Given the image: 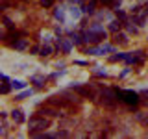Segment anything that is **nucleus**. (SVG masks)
<instances>
[{
    "instance_id": "nucleus-1",
    "label": "nucleus",
    "mask_w": 148,
    "mask_h": 139,
    "mask_svg": "<svg viewBox=\"0 0 148 139\" xmlns=\"http://www.w3.org/2000/svg\"><path fill=\"white\" fill-rule=\"evenodd\" d=\"M48 119L46 117H39V115H34L30 120H28V130H30V136H35V133H41L48 128Z\"/></svg>"
},
{
    "instance_id": "nucleus-2",
    "label": "nucleus",
    "mask_w": 148,
    "mask_h": 139,
    "mask_svg": "<svg viewBox=\"0 0 148 139\" xmlns=\"http://www.w3.org/2000/svg\"><path fill=\"white\" fill-rule=\"evenodd\" d=\"M117 91V100L120 102H126L128 106H137L139 102H141V98H139V93L132 91V89H115Z\"/></svg>"
},
{
    "instance_id": "nucleus-3",
    "label": "nucleus",
    "mask_w": 148,
    "mask_h": 139,
    "mask_svg": "<svg viewBox=\"0 0 148 139\" xmlns=\"http://www.w3.org/2000/svg\"><path fill=\"white\" fill-rule=\"evenodd\" d=\"M83 39H85L87 43H91V45H98L100 41L106 39V32H104V34H100V32H92V30L87 28V30L83 32Z\"/></svg>"
},
{
    "instance_id": "nucleus-4",
    "label": "nucleus",
    "mask_w": 148,
    "mask_h": 139,
    "mask_svg": "<svg viewBox=\"0 0 148 139\" xmlns=\"http://www.w3.org/2000/svg\"><path fill=\"white\" fill-rule=\"evenodd\" d=\"M72 89L76 91L78 95L85 96V98H91V100H92V98H95V96H96V95H95V91H92L89 85H72Z\"/></svg>"
},
{
    "instance_id": "nucleus-5",
    "label": "nucleus",
    "mask_w": 148,
    "mask_h": 139,
    "mask_svg": "<svg viewBox=\"0 0 148 139\" xmlns=\"http://www.w3.org/2000/svg\"><path fill=\"white\" fill-rule=\"evenodd\" d=\"M71 48H72V39H67V37H59V39H58V50L69 54Z\"/></svg>"
},
{
    "instance_id": "nucleus-6",
    "label": "nucleus",
    "mask_w": 148,
    "mask_h": 139,
    "mask_svg": "<svg viewBox=\"0 0 148 139\" xmlns=\"http://www.w3.org/2000/svg\"><path fill=\"white\" fill-rule=\"evenodd\" d=\"M37 113H43V115H48V117H59V109L58 108H52V106H43Z\"/></svg>"
},
{
    "instance_id": "nucleus-7",
    "label": "nucleus",
    "mask_w": 148,
    "mask_h": 139,
    "mask_svg": "<svg viewBox=\"0 0 148 139\" xmlns=\"http://www.w3.org/2000/svg\"><path fill=\"white\" fill-rule=\"evenodd\" d=\"M113 43H115V45H120V46L128 45V35H126V34H122V32H115V35H113Z\"/></svg>"
},
{
    "instance_id": "nucleus-8",
    "label": "nucleus",
    "mask_w": 148,
    "mask_h": 139,
    "mask_svg": "<svg viewBox=\"0 0 148 139\" xmlns=\"http://www.w3.org/2000/svg\"><path fill=\"white\" fill-rule=\"evenodd\" d=\"M9 46H13L15 50H24L28 46V39H22V37H18V39H15L13 43H9Z\"/></svg>"
},
{
    "instance_id": "nucleus-9",
    "label": "nucleus",
    "mask_w": 148,
    "mask_h": 139,
    "mask_svg": "<svg viewBox=\"0 0 148 139\" xmlns=\"http://www.w3.org/2000/svg\"><path fill=\"white\" fill-rule=\"evenodd\" d=\"M95 8H96V0H89V4H83V6H82V13L95 15Z\"/></svg>"
},
{
    "instance_id": "nucleus-10",
    "label": "nucleus",
    "mask_w": 148,
    "mask_h": 139,
    "mask_svg": "<svg viewBox=\"0 0 148 139\" xmlns=\"http://www.w3.org/2000/svg\"><path fill=\"white\" fill-rule=\"evenodd\" d=\"M11 119L15 120L17 124L24 122V113H22V109H13V111H11Z\"/></svg>"
},
{
    "instance_id": "nucleus-11",
    "label": "nucleus",
    "mask_w": 148,
    "mask_h": 139,
    "mask_svg": "<svg viewBox=\"0 0 148 139\" xmlns=\"http://www.w3.org/2000/svg\"><path fill=\"white\" fill-rule=\"evenodd\" d=\"M124 26V22L120 21V19H115V21H111L109 22V30L111 32H120V28Z\"/></svg>"
},
{
    "instance_id": "nucleus-12",
    "label": "nucleus",
    "mask_w": 148,
    "mask_h": 139,
    "mask_svg": "<svg viewBox=\"0 0 148 139\" xmlns=\"http://www.w3.org/2000/svg\"><path fill=\"white\" fill-rule=\"evenodd\" d=\"M104 6H108V8H111V9H119V6H120V2L122 0H100Z\"/></svg>"
},
{
    "instance_id": "nucleus-13",
    "label": "nucleus",
    "mask_w": 148,
    "mask_h": 139,
    "mask_svg": "<svg viewBox=\"0 0 148 139\" xmlns=\"http://www.w3.org/2000/svg\"><path fill=\"white\" fill-rule=\"evenodd\" d=\"M54 17L63 24V22H65V11H63V8H56L54 9Z\"/></svg>"
},
{
    "instance_id": "nucleus-14",
    "label": "nucleus",
    "mask_w": 148,
    "mask_h": 139,
    "mask_svg": "<svg viewBox=\"0 0 148 139\" xmlns=\"http://www.w3.org/2000/svg\"><path fill=\"white\" fill-rule=\"evenodd\" d=\"M30 82L35 83V87H43V83L46 82V78H45V76H32Z\"/></svg>"
},
{
    "instance_id": "nucleus-15",
    "label": "nucleus",
    "mask_w": 148,
    "mask_h": 139,
    "mask_svg": "<svg viewBox=\"0 0 148 139\" xmlns=\"http://www.w3.org/2000/svg\"><path fill=\"white\" fill-rule=\"evenodd\" d=\"M13 87H11V82H4V83H0V95H8L9 91H11Z\"/></svg>"
},
{
    "instance_id": "nucleus-16",
    "label": "nucleus",
    "mask_w": 148,
    "mask_h": 139,
    "mask_svg": "<svg viewBox=\"0 0 148 139\" xmlns=\"http://www.w3.org/2000/svg\"><path fill=\"white\" fill-rule=\"evenodd\" d=\"M50 54H52V46L50 45H45V46L39 48V56H43V58H46V56H50Z\"/></svg>"
},
{
    "instance_id": "nucleus-17",
    "label": "nucleus",
    "mask_w": 148,
    "mask_h": 139,
    "mask_svg": "<svg viewBox=\"0 0 148 139\" xmlns=\"http://www.w3.org/2000/svg\"><path fill=\"white\" fill-rule=\"evenodd\" d=\"M124 59H126V52H120V54H115V56H111L109 58V61H124Z\"/></svg>"
},
{
    "instance_id": "nucleus-18",
    "label": "nucleus",
    "mask_w": 148,
    "mask_h": 139,
    "mask_svg": "<svg viewBox=\"0 0 148 139\" xmlns=\"http://www.w3.org/2000/svg\"><path fill=\"white\" fill-rule=\"evenodd\" d=\"M11 87H13V89H24L26 83L22 80H11Z\"/></svg>"
},
{
    "instance_id": "nucleus-19",
    "label": "nucleus",
    "mask_w": 148,
    "mask_h": 139,
    "mask_svg": "<svg viewBox=\"0 0 148 139\" xmlns=\"http://www.w3.org/2000/svg\"><path fill=\"white\" fill-rule=\"evenodd\" d=\"M113 50H115L113 45H102L100 46V54H109V52H113Z\"/></svg>"
},
{
    "instance_id": "nucleus-20",
    "label": "nucleus",
    "mask_w": 148,
    "mask_h": 139,
    "mask_svg": "<svg viewBox=\"0 0 148 139\" xmlns=\"http://www.w3.org/2000/svg\"><path fill=\"white\" fill-rule=\"evenodd\" d=\"M115 13H117V19H120L124 24L128 22V17H126V13H124V11H120V9H115Z\"/></svg>"
},
{
    "instance_id": "nucleus-21",
    "label": "nucleus",
    "mask_w": 148,
    "mask_h": 139,
    "mask_svg": "<svg viewBox=\"0 0 148 139\" xmlns=\"http://www.w3.org/2000/svg\"><path fill=\"white\" fill-rule=\"evenodd\" d=\"M89 30H92V32H100V34H104V32H106V30H104V26H100L98 22L91 24V26H89Z\"/></svg>"
},
{
    "instance_id": "nucleus-22",
    "label": "nucleus",
    "mask_w": 148,
    "mask_h": 139,
    "mask_svg": "<svg viewBox=\"0 0 148 139\" xmlns=\"http://www.w3.org/2000/svg\"><path fill=\"white\" fill-rule=\"evenodd\" d=\"M30 95H32V89H26V91H22L21 95H17V96H15V100H24L26 96H30Z\"/></svg>"
},
{
    "instance_id": "nucleus-23",
    "label": "nucleus",
    "mask_w": 148,
    "mask_h": 139,
    "mask_svg": "<svg viewBox=\"0 0 148 139\" xmlns=\"http://www.w3.org/2000/svg\"><path fill=\"white\" fill-rule=\"evenodd\" d=\"M87 54H92V56H102V54H100V46H91V48H87Z\"/></svg>"
},
{
    "instance_id": "nucleus-24",
    "label": "nucleus",
    "mask_w": 148,
    "mask_h": 139,
    "mask_svg": "<svg viewBox=\"0 0 148 139\" xmlns=\"http://www.w3.org/2000/svg\"><path fill=\"white\" fill-rule=\"evenodd\" d=\"M71 15H72L74 19H80V15H82V11H80V9H78V8H72V9H71Z\"/></svg>"
},
{
    "instance_id": "nucleus-25",
    "label": "nucleus",
    "mask_w": 148,
    "mask_h": 139,
    "mask_svg": "<svg viewBox=\"0 0 148 139\" xmlns=\"http://www.w3.org/2000/svg\"><path fill=\"white\" fill-rule=\"evenodd\" d=\"M54 4V0H41V6L43 8H50Z\"/></svg>"
},
{
    "instance_id": "nucleus-26",
    "label": "nucleus",
    "mask_w": 148,
    "mask_h": 139,
    "mask_svg": "<svg viewBox=\"0 0 148 139\" xmlns=\"http://www.w3.org/2000/svg\"><path fill=\"white\" fill-rule=\"evenodd\" d=\"M8 126H6V124H0V136H6V133H8V130H6Z\"/></svg>"
},
{
    "instance_id": "nucleus-27",
    "label": "nucleus",
    "mask_w": 148,
    "mask_h": 139,
    "mask_svg": "<svg viewBox=\"0 0 148 139\" xmlns=\"http://www.w3.org/2000/svg\"><path fill=\"white\" fill-rule=\"evenodd\" d=\"M96 76H98V78H108V72H106V71H98Z\"/></svg>"
},
{
    "instance_id": "nucleus-28",
    "label": "nucleus",
    "mask_w": 148,
    "mask_h": 139,
    "mask_svg": "<svg viewBox=\"0 0 148 139\" xmlns=\"http://www.w3.org/2000/svg\"><path fill=\"white\" fill-rule=\"evenodd\" d=\"M0 80H2V82H11V80L6 76V74H0Z\"/></svg>"
},
{
    "instance_id": "nucleus-29",
    "label": "nucleus",
    "mask_w": 148,
    "mask_h": 139,
    "mask_svg": "<svg viewBox=\"0 0 148 139\" xmlns=\"http://www.w3.org/2000/svg\"><path fill=\"white\" fill-rule=\"evenodd\" d=\"M128 30L132 32V34H137V28H135V26H128Z\"/></svg>"
},
{
    "instance_id": "nucleus-30",
    "label": "nucleus",
    "mask_w": 148,
    "mask_h": 139,
    "mask_svg": "<svg viewBox=\"0 0 148 139\" xmlns=\"http://www.w3.org/2000/svg\"><path fill=\"white\" fill-rule=\"evenodd\" d=\"M130 72V69H124V71L122 72H120V78H124V76H126V74Z\"/></svg>"
},
{
    "instance_id": "nucleus-31",
    "label": "nucleus",
    "mask_w": 148,
    "mask_h": 139,
    "mask_svg": "<svg viewBox=\"0 0 148 139\" xmlns=\"http://www.w3.org/2000/svg\"><path fill=\"white\" fill-rule=\"evenodd\" d=\"M146 124H148V119H146Z\"/></svg>"
}]
</instances>
